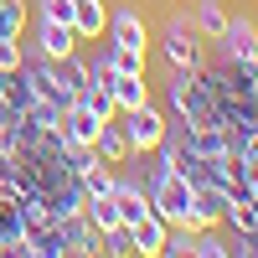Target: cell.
I'll list each match as a JSON object with an SVG mask.
<instances>
[{
    "mask_svg": "<svg viewBox=\"0 0 258 258\" xmlns=\"http://www.w3.org/2000/svg\"><path fill=\"white\" fill-rule=\"evenodd\" d=\"M160 57L170 68H207V41L197 36L186 11H170L165 26H160Z\"/></svg>",
    "mask_w": 258,
    "mask_h": 258,
    "instance_id": "obj_1",
    "label": "cell"
},
{
    "mask_svg": "<svg viewBox=\"0 0 258 258\" xmlns=\"http://www.w3.org/2000/svg\"><path fill=\"white\" fill-rule=\"evenodd\" d=\"M191 202H197V186H191L186 176H176V170H165V176L150 186V212L155 217H165L170 227H191Z\"/></svg>",
    "mask_w": 258,
    "mask_h": 258,
    "instance_id": "obj_2",
    "label": "cell"
},
{
    "mask_svg": "<svg viewBox=\"0 0 258 258\" xmlns=\"http://www.w3.org/2000/svg\"><path fill=\"white\" fill-rule=\"evenodd\" d=\"M119 124H124V140H129V150L135 155H150V150L160 145V135H165V114H160V103L150 98V103H140V109H129V114H119Z\"/></svg>",
    "mask_w": 258,
    "mask_h": 258,
    "instance_id": "obj_3",
    "label": "cell"
},
{
    "mask_svg": "<svg viewBox=\"0 0 258 258\" xmlns=\"http://www.w3.org/2000/svg\"><path fill=\"white\" fill-rule=\"evenodd\" d=\"M207 47H217V52L238 57V62H258V21L232 11V16H227V26H222V36H217V41H207Z\"/></svg>",
    "mask_w": 258,
    "mask_h": 258,
    "instance_id": "obj_4",
    "label": "cell"
},
{
    "mask_svg": "<svg viewBox=\"0 0 258 258\" xmlns=\"http://www.w3.org/2000/svg\"><path fill=\"white\" fill-rule=\"evenodd\" d=\"M109 41H119V47H135V52H150V21L135 11V6H114L109 11V31H103Z\"/></svg>",
    "mask_w": 258,
    "mask_h": 258,
    "instance_id": "obj_5",
    "label": "cell"
},
{
    "mask_svg": "<svg viewBox=\"0 0 258 258\" xmlns=\"http://www.w3.org/2000/svg\"><path fill=\"white\" fill-rule=\"evenodd\" d=\"M36 57H47V62H57V57H73L78 47H83V41H78V31L68 26V21H47V16H41L36 21ZM21 52H26V47H21Z\"/></svg>",
    "mask_w": 258,
    "mask_h": 258,
    "instance_id": "obj_6",
    "label": "cell"
},
{
    "mask_svg": "<svg viewBox=\"0 0 258 258\" xmlns=\"http://www.w3.org/2000/svg\"><path fill=\"white\" fill-rule=\"evenodd\" d=\"M114 207H119V222H129V227H135L145 212H150V186L135 181L124 165H119V181H114Z\"/></svg>",
    "mask_w": 258,
    "mask_h": 258,
    "instance_id": "obj_7",
    "label": "cell"
},
{
    "mask_svg": "<svg viewBox=\"0 0 258 258\" xmlns=\"http://www.w3.org/2000/svg\"><path fill=\"white\" fill-rule=\"evenodd\" d=\"M129 232H135V258H165V232H170V222H165V217L145 212V217L129 227Z\"/></svg>",
    "mask_w": 258,
    "mask_h": 258,
    "instance_id": "obj_8",
    "label": "cell"
},
{
    "mask_svg": "<svg viewBox=\"0 0 258 258\" xmlns=\"http://www.w3.org/2000/svg\"><path fill=\"white\" fill-rule=\"evenodd\" d=\"M73 31H78V41H103V31H109V6H103V0H73Z\"/></svg>",
    "mask_w": 258,
    "mask_h": 258,
    "instance_id": "obj_9",
    "label": "cell"
},
{
    "mask_svg": "<svg viewBox=\"0 0 258 258\" xmlns=\"http://www.w3.org/2000/svg\"><path fill=\"white\" fill-rule=\"evenodd\" d=\"M0 98H6L16 114H31L36 103H41V98H36V88H31V73H26V68H11V73H0Z\"/></svg>",
    "mask_w": 258,
    "mask_h": 258,
    "instance_id": "obj_10",
    "label": "cell"
},
{
    "mask_svg": "<svg viewBox=\"0 0 258 258\" xmlns=\"http://www.w3.org/2000/svg\"><path fill=\"white\" fill-rule=\"evenodd\" d=\"M227 0H191V26H197V36L202 41H217L222 36V26H227Z\"/></svg>",
    "mask_w": 258,
    "mask_h": 258,
    "instance_id": "obj_11",
    "label": "cell"
},
{
    "mask_svg": "<svg viewBox=\"0 0 258 258\" xmlns=\"http://www.w3.org/2000/svg\"><path fill=\"white\" fill-rule=\"evenodd\" d=\"M222 212H227V191H222V186H197L191 227H222Z\"/></svg>",
    "mask_w": 258,
    "mask_h": 258,
    "instance_id": "obj_12",
    "label": "cell"
},
{
    "mask_svg": "<svg viewBox=\"0 0 258 258\" xmlns=\"http://www.w3.org/2000/svg\"><path fill=\"white\" fill-rule=\"evenodd\" d=\"M93 155H98V160H109V165H129V160H135V150H129V140H124V124H119V119H109V124L98 129Z\"/></svg>",
    "mask_w": 258,
    "mask_h": 258,
    "instance_id": "obj_13",
    "label": "cell"
},
{
    "mask_svg": "<svg viewBox=\"0 0 258 258\" xmlns=\"http://www.w3.org/2000/svg\"><path fill=\"white\" fill-rule=\"evenodd\" d=\"M109 93L119 103V114H129V109H140V103H150V83H145V73H114Z\"/></svg>",
    "mask_w": 258,
    "mask_h": 258,
    "instance_id": "obj_14",
    "label": "cell"
},
{
    "mask_svg": "<svg viewBox=\"0 0 258 258\" xmlns=\"http://www.w3.org/2000/svg\"><path fill=\"white\" fill-rule=\"evenodd\" d=\"M98 129H103V119H98L93 109H83V103L62 109V135H68L73 145H93V140H98Z\"/></svg>",
    "mask_w": 258,
    "mask_h": 258,
    "instance_id": "obj_15",
    "label": "cell"
},
{
    "mask_svg": "<svg viewBox=\"0 0 258 258\" xmlns=\"http://www.w3.org/2000/svg\"><path fill=\"white\" fill-rule=\"evenodd\" d=\"M78 181H83V197H114L119 165H109V160H88V165L78 170Z\"/></svg>",
    "mask_w": 258,
    "mask_h": 258,
    "instance_id": "obj_16",
    "label": "cell"
},
{
    "mask_svg": "<svg viewBox=\"0 0 258 258\" xmlns=\"http://www.w3.org/2000/svg\"><path fill=\"white\" fill-rule=\"evenodd\" d=\"M103 62H109V68L114 73H145L150 68V52H135V47H119V41H109V36H103Z\"/></svg>",
    "mask_w": 258,
    "mask_h": 258,
    "instance_id": "obj_17",
    "label": "cell"
},
{
    "mask_svg": "<svg viewBox=\"0 0 258 258\" xmlns=\"http://www.w3.org/2000/svg\"><path fill=\"white\" fill-rule=\"evenodd\" d=\"M83 222H88L93 232L119 227V207H114V197H83Z\"/></svg>",
    "mask_w": 258,
    "mask_h": 258,
    "instance_id": "obj_18",
    "label": "cell"
},
{
    "mask_svg": "<svg viewBox=\"0 0 258 258\" xmlns=\"http://www.w3.org/2000/svg\"><path fill=\"white\" fill-rule=\"evenodd\" d=\"M78 103H83V109H93L103 124L119 119V103H114V93H109V83H88V88L78 93Z\"/></svg>",
    "mask_w": 258,
    "mask_h": 258,
    "instance_id": "obj_19",
    "label": "cell"
},
{
    "mask_svg": "<svg viewBox=\"0 0 258 258\" xmlns=\"http://www.w3.org/2000/svg\"><path fill=\"white\" fill-rule=\"evenodd\" d=\"M191 258H227V232H222V227H197Z\"/></svg>",
    "mask_w": 258,
    "mask_h": 258,
    "instance_id": "obj_20",
    "label": "cell"
},
{
    "mask_svg": "<svg viewBox=\"0 0 258 258\" xmlns=\"http://www.w3.org/2000/svg\"><path fill=\"white\" fill-rule=\"evenodd\" d=\"M26 21H31L26 0H0V36H16V41H21V31H26Z\"/></svg>",
    "mask_w": 258,
    "mask_h": 258,
    "instance_id": "obj_21",
    "label": "cell"
},
{
    "mask_svg": "<svg viewBox=\"0 0 258 258\" xmlns=\"http://www.w3.org/2000/svg\"><path fill=\"white\" fill-rule=\"evenodd\" d=\"M11 68H21V41L0 36V73H11Z\"/></svg>",
    "mask_w": 258,
    "mask_h": 258,
    "instance_id": "obj_22",
    "label": "cell"
},
{
    "mask_svg": "<svg viewBox=\"0 0 258 258\" xmlns=\"http://www.w3.org/2000/svg\"><path fill=\"white\" fill-rule=\"evenodd\" d=\"M41 16H47V21H68V26H73V0H41Z\"/></svg>",
    "mask_w": 258,
    "mask_h": 258,
    "instance_id": "obj_23",
    "label": "cell"
}]
</instances>
